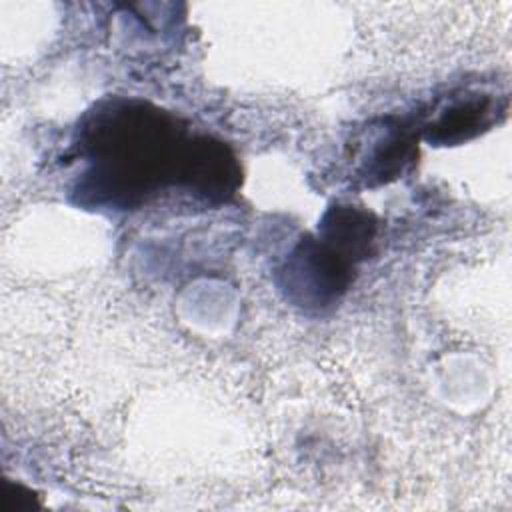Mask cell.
I'll return each mask as SVG.
<instances>
[{
  "mask_svg": "<svg viewBox=\"0 0 512 512\" xmlns=\"http://www.w3.org/2000/svg\"><path fill=\"white\" fill-rule=\"evenodd\" d=\"M186 132L170 114L138 102L112 98L88 112L80 126L86 170L76 188L88 206L132 208L178 180Z\"/></svg>",
  "mask_w": 512,
  "mask_h": 512,
  "instance_id": "cell-1",
  "label": "cell"
},
{
  "mask_svg": "<svg viewBox=\"0 0 512 512\" xmlns=\"http://www.w3.org/2000/svg\"><path fill=\"white\" fill-rule=\"evenodd\" d=\"M354 266L318 236H306L280 268V288L292 304L322 310L348 290Z\"/></svg>",
  "mask_w": 512,
  "mask_h": 512,
  "instance_id": "cell-2",
  "label": "cell"
},
{
  "mask_svg": "<svg viewBox=\"0 0 512 512\" xmlns=\"http://www.w3.org/2000/svg\"><path fill=\"white\" fill-rule=\"evenodd\" d=\"M416 130L400 118L386 116L366 124L350 142L352 176L362 186H380L402 176L416 158Z\"/></svg>",
  "mask_w": 512,
  "mask_h": 512,
  "instance_id": "cell-3",
  "label": "cell"
},
{
  "mask_svg": "<svg viewBox=\"0 0 512 512\" xmlns=\"http://www.w3.org/2000/svg\"><path fill=\"white\" fill-rule=\"evenodd\" d=\"M242 182L234 152L210 136H188L176 186L186 188L200 200L218 204L230 200Z\"/></svg>",
  "mask_w": 512,
  "mask_h": 512,
  "instance_id": "cell-4",
  "label": "cell"
},
{
  "mask_svg": "<svg viewBox=\"0 0 512 512\" xmlns=\"http://www.w3.org/2000/svg\"><path fill=\"white\" fill-rule=\"evenodd\" d=\"M504 110L506 102L500 104L498 96L494 98L492 94L464 92L460 96H448V102L424 126V138L442 146L466 142L488 130Z\"/></svg>",
  "mask_w": 512,
  "mask_h": 512,
  "instance_id": "cell-5",
  "label": "cell"
},
{
  "mask_svg": "<svg viewBox=\"0 0 512 512\" xmlns=\"http://www.w3.org/2000/svg\"><path fill=\"white\" fill-rule=\"evenodd\" d=\"M376 230L378 222L368 210L336 204L324 212L316 236L352 264H358L372 252Z\"/></svg>",
  "mask_w": 512,
  "mask_h": 512,
  "instance_id": "cell-6",
  "label": "cell"
},
{
  "mask_svg": "<svg viewBox=\"0 0 512 512\" xmlns=\"http://www.w3.org/2000/svg\"><path fill=\"white\" fill-rule=\"evenodd\" d=\"M38 506L36 496L20 484H8L6 496H2V508L6 512H28Z\"/></svg>",
  "mask_w": 512,
  "mask_h": 512,
  "instance_id": "cell-7",
  "label": "cell"
}]
</instances>
